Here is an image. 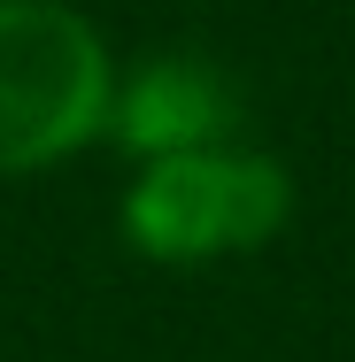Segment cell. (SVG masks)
Listing matches in <instances>:
<instances>
[{
	"instance_id": "1",
	"label": "cell",
	"mask_w": 355,
	"mask_h": 362,
	"mask_svg": "<svg viewBox=\"0 0 355 362\" xmlns=\"http://www.w3.org/2000/svg\"><path fill=\"white\" fill-rule=\"evenodd\" d=\"M286 223H293V170L255 139L132 162V185L116 201L124 247L154 270H209L232 255H263Z\"/></svg>"
},
{
	"instance_id": "2",
	"label": "cell",
	"mask_w": 355,
	"mask_h": 362,
	"mask_svg": "<svg viewBox=\"0 0 355 362\" xmlns=\"http://www.w3.org/2000/svg\"><path fill=\"white\" fill-rule=\"evenodd\" d=\"M116 47L77 0H0V177H47L108 146Z\"/></svg>"
},
{
	"instance_id": "3",
	"label": "cell",
	"mask_w": 355,
	"mask_h": 362,
	"mask_svg": "<svg viewBox=\"0 0 355 362\" xmlns=\"http://www.w3.org/2000/svg\"><path fill=\"white\" fill-rule=\"evenodd\" d=\"M224 139H247V93L216 54L154 47L116 70L108 146H124L132 162H162V154H193Z\"/></svg>"
}]
</instances>
